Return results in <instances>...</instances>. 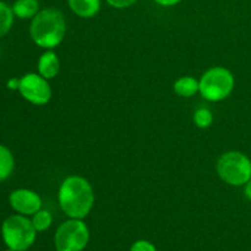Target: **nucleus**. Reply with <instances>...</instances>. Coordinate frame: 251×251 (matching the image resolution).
I'll use <instances>...</instances> for the list:
<instances>
[{"mask_svg": "<svg viewBox=\"0 0 251 251\" xmlns=\"http://www.w3.org/2000/svg\"><path fill=\"white\" fill-rule=\"evenodd\" d=\"M19 92L27 102L34 105H44L51 100L48 80L36 73H28L20 78Z\"/></svg>", "mask_w": 251, "mask_h": 251, "instance_id": "7", "label": "nucleus"}, {"mask_svg": "<svg viewBox=\"0 0 251 251\" xmlns=\"http://www.w3.org/2000/svg\"><path fill=\"white\" fill-rule=\"evenodd\" d=\"M5 251H15V250H12V249H9V248H7V250H5Z\"/></svg>", "mask_w": 251, "mask_h": 251, "instance_id": "22", "label": "nucleus"}, {"mask_svg": "<svg viewBox=\"0 0 251 251\" xmlns=\"http://www.w3.org/2000/svg\"><path fill=\"white\" fill-rule=\"evenodd\" d=\"M37 230L27 216H9L1 225V237L5 245L15 251H26L33 245Z\"/></svg>", "mask_w": 251, "mask_h": 251, "instance_id": "3", "label": "nucleus"}, {"mask_svg": "<svg viewBox=\"0 0 251 251\" xmlns=\"http://www.w3.org/2000/svg\"><path fill=\"white\" fill-rule=\"evenodd\" d=\"M14 15L19 19H33L39 12L38 0H16L12 5Z\"/></svg>", "mask_w": 251, "mask_h": 251, "instance_id": "12", "label": "nucleus"}, {"mask_svg": "<svg viewBox=\"0 0 251 251\" xmlns=\"http://www.w3.org/2000/svg\"><path fill=\"white\" fill-rule=\"evenodd\" d=\"M38 74L47 80L56 77L60 71V60L53 49H47L38 59Z\"/></svg>", "mask_w": 251, "mask_h": 251, "instance_id": "9", "label": "nucleus"}, {"mask_svg": "<svg viewBox=\"0 0 251 251\" xmlns=\"http://www.w3.org/2000/svg\"><path fill=\"white\" fill-rule=\"evenodd\" d=\"M173 90L179 97L190 98L200 91V82L193 76H183L174 82Z\"/></svg>", "mask_w": 251, "mask_h": 251, "instance_id": "11", "label": "nucleus"}, {"mask_svg": "<svg viewBox=\"0 0 251 251\" xmlns=\"http://www.w3.org/2000/svg\"><path fill=\"white\" fill-rule=\"evenodd\" d=\"M217 174L225 183L242 186L251 178V161L239 151H228L218 158Z\"/></svg>", "mask_w": 251, "mask_h": 251, "instance_id": "5", "label": "nucleus"}, {"mask_svg": "<svg viewBox=\"0 0 251 251\" xmlns=\"http://www.w3.org/2000/svg\"><path fill=\"white\" fill-rule=\"evenodd\" d=\"M58 201L69 218L83 220L95 205V193L90 181L81 176H70L59 186Z\"/></svg>", "mask_w": 251, "mask_h": 251, "instance_id": "1", "label": "nucleus"}, {"mask_svg": "<svg viewBox=\"0 0 251 251\" xmlns=\"http://www.w3.org/2000/svg\"><path fill=\"white\" fill-rule=\"evenodd\" d=\"M130 251H157L156 247L147 240H137L130 248Z\"/></svg>", "mask_w": 251, "mask_h": 251, "instance_id": "17", "label": "nucleus"}, {"mask_svg": "<svg viewBox=\"0 0 251 251\" xmlns=\"http://www.w3.org/2000/svg\"><path fill=\"white\" fill-rule=\"evenodd\" d=\"M200 95L208 102H221L229 97L234 90V75L223 66H213L208 69L201 78Z\"/></svg>", "mask_w": 251, "mask_h": 251, "instance_id": "4", "label": "nucleus"}, {"mask_svg": "<svg viewBox=\"0 0 251 251\" xmlns=\"http://www.w3.org/2000/svg\"><path fill=\"white\" fill-rule=\"evenodd\" d=\"M6 86H7V88H9V90H11V91H15V90H17V91H19V86H20V78H16V77H12V78H10V80L7 81Z\"/></svg>", "mask_w": 251, "mask_h": 251, "instance_id": "20", "label": "nucleus"}, {"mask_svg": "<svg viewBox=\"0 0 251 251\" xmlns=\"http://www.w3.org/2000/svg\"><path fill=\"white\" fill-rule=\"evenodd\" d=\"M153 1L161 6H174V5H178L181 0H153Z\"/></svg>", "mask_w": 251, "mask_h": 251, "instance_id": "19", "label": "nucleus"}, {"mask_svg": "<svg viewBox=\"0 0 251 251\" xmlns=\"http://www.w3.org/2000/svg\"><path fill=\"white\" fill-rule=\"evenodd\" d=\"M15 158L12 152L4 145H0V181H4L12 174Z\"/></svg>", "mask_w": 251, "mask_h": 251, "instance_id": "13", "label": "nucleus"}, {"mask_svg": "<svg viewBox=\"0 0 251 251\" xmlns=\"http://www.w3.org/2000/svg\"><path fill=\"white\" fill-rule=\"evenodd\" d=\"M244 194H245V198H247L248 200L251 201V178L247 181V184L244 185Z\"/></svg>", "mask_w": 251, "mask_h": 251, "instance_id": "21", "label": "nucleus"}, {"mask_svg": "<svg viewBox=\"0 0 251 251\" xmlns=\"http://www.w3.org/2000/svg\"><path fill=\"white\" fill-rule=\"evenodd\" d=\"M194 123L200 129H207L213 123V114L208 108H199L194 113Z\"/></svg>", "mask_w": 251, "mask_h": 251, "instance_id": "16", "label": "nucleus"}, {"mask_svg": "<svg viewBox=\"0 0 251 251\" xmlns=\"http://www.w3.org/2000/svg\"><path fill=\"white\" fill-rule=\"evenodd\" d=\"M14 11L12 7L0 1V38L7 34L14 25Z\"/></svg>", "mask_w": 251, "mask_h": 251, "instance_id": "14", "label": "nucleus"}, {"mask_svg": "<svg viewBox=\"0 0 251 251\" xmlns=\"http://www.w3.org/2000/svg\"><path fill=\"white\" fill-rule=\"evenodd\" d=\"M90 242V229L83 220L70 218L61 223L54 235L56 251H82Z\"/></svg>", "mask_w": 251, "mask_h": 251, "instance_id": "6", "label": "nucleus"}, {"mask_svg": "<svg viewBox=\"0 0 251 251\" xmlns=\"http://www.w3.org/2000/svg\"><path fill=\"white\" fill-rule=\"evenodd\" d=\"M66 34L65 16L55 7L39 10L32 19L29 36L34 44L43 49H54L64 41Z\"/></svg>", "mask_w": 251, "mask_h": 251, "instance_id": "2", "label": "nucleus"}, {"mask_svg": "<svg viewBox=\"0 0 251 251\" xmlns=\"http://www.w3.org/2000/svg\"><path fill=\"white\" fill-rule=\"evenodd\" d=\"M71 11L82 19H91L100 10V0H68Z\"/></svg>", "mask_w": 251, "mask_h": 251, "instance_id": "10", "label": "nucleus"}, {"mask_svg": "<svg viewBox=\"0 0 251 251\" xmlns=\"http://www.w3.org/2000/svg\"><path fill=\"white\" fill-rule=\"evenodd\" d=\"M32 223H33V227L36 228L37 233L46 232L47 229H49L53 223V216L49 211L47 210H39L38 212L34 213L32 216Z\"/></svg>", "mask_w": 251, "mask_h": 251, "instance_id": "15", "label": "nucleus"}, {"mask_svg": "<svg viewBox=\"0 0 251 251\" xmlns=\"http://www.w3.org/2000/svg\"><path fill=\"white\" fill-rule=\"evenodd\" d=\"M110 6L117 7V9H125L131 5H134L137 0H105Z\"/></svg>", "mask_w": 251, "mask_h": 251, "instance_id": "18", "label": "nucleus"}, {"mask_svg": "<svg viewBox=\"0 0 251 251\" xmlns=\"http://www.w3.org/2000/svg\"><path fill=\"white\" fill-rule=\"evenodd\" d=\"M9 203L15 212L24 216H33L42 208V199L29 189H16L9 196Z\"/></svg>", "mask_w": 251, "mask_h": 251, "instance_id": "8", "label": "nucleus"}]
</instances>
